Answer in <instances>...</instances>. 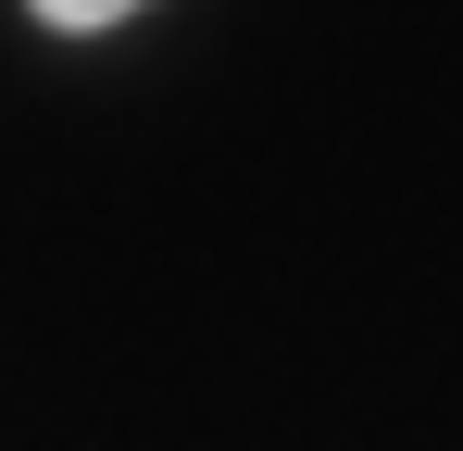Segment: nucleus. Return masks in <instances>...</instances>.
Segmentation results:
<instances>
[{
  "label": "nucleus",
  "instance_id": "obj_1",
  "mask_svg": "<svg viewBox=\"0 0 463 451\" xmlns=\"http://www.w3.org/2000/svg\"><path fill=\"white\" fill-rule=\"evenodd\" d=\"M25 13H38V25H113L126 0H25Z\"/></svg>",
  "mask_w": 463,
  "mask_h": 451
}]
</instances>
